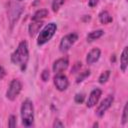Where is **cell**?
<instances>
[{
    "label": "cell",
    "mask_w": 128,
    "mask_h": 128,
    "mask_svg": "<svg viewBox=\"0 0 128 128\" xmlns=\"http://www.w3.org/2000/svg\"><path fill=\"white\" fill-rule=\"evenodd\" d=\"M64 2H65V0H53L52 1V10L54 12H57L60 9V7L64 4Z\"/></svg>",
    "instance_id": "ac0fdd59"
},
{
    "label": "cell",
    "mask_w": 128,
    "mask_h": 128,
    "mask_svg": "<svg viewBox=\"0 0 128 128\" xmlns=\"http://www.w3.org/2000/svg\"><path fill=\"white\" fill-rule=\"evenodd\" d=\"M78 40V34L73 32V33H69L67 35H65L61 41H60V44H59V49L61 52H66L68 51L71 46Z\"/></svg>",
    "instance_id": "5b68a950"
},
{
    "label": "cell",
    "mask_w": 128,
    "mask_h": 128,
    "mask_svg": "<svg viewBox=\"0 0 128 128\" xmlns=\"http://www.w3.org/2000/svg\"><path fill=\"white\" fill-rule=\"evenodd\" d=\"M16 116L15 115H10L9 119H8V127L10 128H14L16 127Z\"/></svg>",
    "instance_id": "7402d4cb"
},
{
    "label": "cell",
    "mask_w": 128,
    "mask_h": 128,
    "mask_svg": "<svg viewBox=\"0 0 128 128\" xmlns=\"http://www.w3.org/2000/svg\"><path fill=\"white\" fill-rule=\"evenodd\" d=\"M100 55H101V50L99 48L96 47V48L91 49L88 52L87 56H86V62H87V64L91 65V64L95 63L96 61H98V59L100 58Z\"/></svg>",
    "instance_id": "8fae6325"
},
{
    "label": "cell",
    "mask_w": 128,
    "mask_h": 128,
    "mask_svg": "<svg viewBox=\"0 0 128 128\" xmlns=\"http://www.w3.org/2000/svg\"><path fill=\"white\" fill-rule=\"evenodd\" d=\"M127 47H124L121 56H120V69L122 72H126L128 66V59H127Z\"/></svg>",
    "instance_id": "4fadbf2b"
},
{
    "label": "cell",
    "mask_w": 128,
    "mask_h": 128,
    "mask_svg": "<svg viewBox=\"0 0 128 128\" xmlns=\"http://www.w3.org/2000/svg\"><path fill=\"white\" fill-rule=\"evenodd\" d=\"M18 1H22V0H18Z\"/></svg>",
    "instance_id": "4316f807"
},
{
    "label": "cell",
    "mask_w": 128,
    "mask_h": 128,
    "mask_svg": "<svg viewBox=\"0 0 128 128\" xmlns=\"http://www.w3.org/2000/svg\"><path fill=\"white\" fill-rule=\"evenodd\" d=\"M68 65H69L68 57H62V58L57 59V60L53 63L52 70H53V72H54L55 74H57V73H62L63 71H65V70L68 68Z\"/></svg>",
    "instance_id": "9c48e42d"
},
{
    "label": "cell",
    "mask_w": 128,
    "mask_h": 128,
    "mask_svg": "<svg viewBox=\"0 0 128 128\" xmlns=\"http://www.w3.org/2000/svg\"><path fill=\"white\" fill-rule=\"evenodd\" d=\"M49 77H50L49 70L44 69V70L42 71V73H41V79H42L44 82H46V81H48V80H49Z\"/></svg>",
    "instance_id": "603a6c76"
},
{
    "label": "cell",
    "mask_w": 128,
    "mask_h": 128,
    "mask_svg": "<svg viewBox=\"0 0 128 128\" xmlns=\"http://www.w3.org/2000/svg\"><path fill=\"white\" fill-rule=\"evenodd\" d=\"M98 2H99V0H88V5H89V7L93 8L98 4Z\"/></svg>",
    "instance_id": "d4e9b609"
},
{
    "label": "cell",
    "mask_w": 128,
    "mask_h": 128,
    "mask_svg": "<svg viewBox=\"0 0 128 128\" xmlns=\"http://www.w3.org/2000/svg\"><path fill=\"white\" fill-rule=\"evenodd\" d=\"M28 60H29L28 44L25 40H23L18 44L16 50L11 54V62L15 65H18L20 69L24 71L27 67Z\"/></svg>",
    "instance_id": "6da1fadb"
},
{
    "label": "cell",
    "mask_w": 128,
    "mask_h": 128,
    "mask_svg": "<svg viewBox=\"0 0 128 128\" xmlns=\"http://www.w3.org/2000/svg\"><path fill=\"white\" fill-rule=\"evenodd\" d=\"M48 15V10L47 9H39L37 10L33 16H32V21H41Z\"/></svg>",
    "instance_id": "9a60e30c"
},
{
    "label": "cell",
    "mask_w": 128,
    "mask_h": 128,
    "mask_svg": "<svg viewBox=\"0 0 128 128\" xmlns=\"http://www.w3.org/2000/svg\"><path fill=\"white\" fill-rule=\"evenodd\" d=\"M101 94H102L101 89H99V88L93 89V90L90 92L89 96H88V99H87V102H86V106H87L88 108L94 107V106L98 103V101H99V99H100V97H101Z\"/></svg>",
    "instance_id": "30bf717a"
},
{
    "label": "cell",
    "mask_w": 128,
    "mask_h": 128,
    "mask_svg": "<svg viewBox=\"0 0 128 128\" xmlns=\"http://www.w3.org/2000/svg\"><path fill=\"white\" fill-rule=\"evenodd\" d=\"M8 9H9V20H10L11 25H13L15 21H17V19L19 18L22 12V6L16 3H10Z\"/></svg>",
    "instance_id": "ba28073f"
},
{
    "label": "cell",
    "mask_w": 128,
    "mask_h": 128,
    "mask_svg": "<svg viewBox=\"0 0 128 128\" xmlns=\"http://www.w3.org/2000/svg\"><path fill=\"white\" fill-rule=\"evenodd\" d=\"M53 83H54L56 89L59 90V91H64L69 86V81H68L67 76L64 75V74H62V73H57L54 76Z\"/></svg>",
    "instance_id": "8992f818"
},
{
    "label": "cell",
    "mask_w": 128,
    "mask_h": 128,
    "mask_svg": "<svg viewBox=\"0 0 128 128\" xmlns=\"http://www.w3.org/2000/svg\"><path fill=\"white\" fill-rule=\"evenodd\" d=\"M89 75H90V70H85L84 72H81V73L77 76V78H76V83L82 82V81H83L85 78H87Z\"/></svg>",
    "instance_id": "d6986e66"
},
{
    "label": "cell",
    "mask_w": 128,
    "mask_h": 128,
    "mask_svg": "<svg viewBox=\"0 0 128 128\" xmlns=\"http://www.w3.org/2000/svg\"><path fill=\"white\" fill-rule=\"evenodd\" d=\"M21 90H22V83L20 82V80L18 79L11 80L9 87L7 89V92H6L7 99H9L10 101H14L20 94Z\"/></svg>",
    "instance_id": "277c9868"
},
{
    "label": "cell",
    "mask_w": 128,
    "mask_h": 128,
    "mask_svg": "<svg viewBox=\"0 0 128 128\" xmlns=\"http://www.w3.org/2000/svg\"><path fill=\"white\" fill-rule=\"evenodd\" d=\"M42 20L41 21H32L30 24H29V27H28V32H29V35L31 37H33L35 34H37L40 30V28L42 27Z\"/></svg>",
    "instance_id": "7c38bea8"
},
{
    "label": "cell",
    "mask_w": 128,
    "mask_h": 128,
    "mask_svg": "<svg viewBox=\"0 0 128 128\" xmlns=\"http://www.w3.org/2000/svg\"><path fill=\"white\" fill-rule=\"evenodd\" d=\"M53 127H54V128H57V127H60V128H62V127H64V124L61 122V120H59V119H56V120L54 121V123H53Z\"/></svg>",
    "instance_id": "cb8c5ba5"
},
{
    "label": "cell",
    "mask_w": 128,
    "mask_h": 128,
    "mask_svg": "<svg viewBox=\"0 0 128 128\" xmlns=\"http://www.w3.org/2000/svg\"><path fill=\"white\" fill-rule=\"evenodd\" d=\"M109 76H110V71H109V70H106V71L102 72V73L100 74V76H99V79H98L99 83H100V84L106 83V82L108 81V79H109Z\"/></svg>",
    "instance_id": "e0dca14e"
},
{
    "label": "cell",
    "mask_w": 128,
    "mask_h": 128,
    "mask_svg": "<svg viewBox=\"0 0 128 128\" xmlns=\"http://www.w3.org/2000/svg\"><path fill=\"white\" fill-rule=\"evenodd\" d=\"M128 120V105L127 103L124 105L123 108V114H122V124H126Z\"/></svg>",
    "instance_id": "ffe728a7"
},
{
    "label": "cell",
    "mask_w": 128,
    "mask_h": 128,
    "mask_svg": "<svg viewBox=\"0 0 128 128\" xmlns=\"http://www.w3.org/2000/svg\"><path fill=\"white\" fill-rule=\"evenodd\" d=\"M56 30H57L56 23L51 22V23H48L47 25H45L39 33V36H38V39H37V44L40 45V46L46 44L54 36Z\"/></svg>",
    "instance_id": "3957f363"
},
{
    "label": "cell",
    "mask_w": 128,
    "mask_h": 128,
    "mask_svg": "<svg viewBox=\"0 0 128 128\" xmlns=\"http://www.w3.org/2000/svg\"><path fill=\"white\" fill-rule=\"evenodd\" d=\"M20 115L22 119V124L25 127H31L34 123V106L30 99L23 101L20 109Z\"/></svg>",
    "instance_id": "7a4b0ae2"
},
{
    "label": "cell",
    "mask_w": 128,
    "mask_h": 128,
    "mask_svg": "<svg viewBox=\"0 0 128 128\" xmlns=\"http://www.w3.org/2000/svg\"><path fill=\"white\" fill-rule=\"evenodd\" d=\"M98 18H99V21H100V23L101 24H109V23H111L112 21H113V18H112V16L109 14V12L108 11H106V10H103V11H101L100 13H99V15H98Z\"/></svg>",
    "instance_id": "5bb4252c"
},
{
    "label": "cell",
    "mask_w": 128,
    "mask_h": 128,
    "mask_svg": "<svg viewBox=\"0 0 128 128\" xmlns=\"http://www.w3.org/2000/svg\"><path fill=\"white\" fill-rule=\"evenodd\" d=\"M113 101H114V97H113L112 95H108V96H107L104 100H102L101 103L98 105V107H97V109H96V111H95L96 115H97L98 117H102V116L104 115V113L111 107Z\"/></svg>",
    "instance_id": "52a82bcc"
},
{
    "label": "cell",
    "mask_w": 128,
    "mask_h": 128,
    "mask_svg": "<svg viewBox=\"0 0 128 128\" xmlns=\"http://www.w3.org/2000/svg\"><path fill=\"white\" fill-rule=\"evenodd\" d=\"M84 100H85V95H84L83 93H77V94L75 95V97H74V101H75L76 103H79V104L83 103Z\"/></svg>",
    "instance_id": "44dd1931"
},
{
    "label": "cell",
    "mask_w": 128,
    "mask_h": 128,
    "mask_svg": "<svg viewBox=\"0 0 128 128\" xmlns=\"http://www.w3.org/2000/svg\"><path fill=\"white\" fill-rule=\"evenodd\" d=\"M103 34H104V31L101 30V29L91 31V32L87 35V41H88V42H92V41H94V40H96V39H99Z\"/></svg>",
    "instance_id": "2e32d148"
},
{
    "label": "cell",
    "mask_w": 128,
    "mask_h": 128,
    "mask_svg": "<svg viewBox=\"0 0 128 128\" xmlns=\"http://www.w3.org/2000/svg\"><path fill=\"white\" fill-rule=\"evenodd\" d=\"M5 74H6V71H5V69H4L2 66H0V80H2V79L4 78Z\"/></svg>",
    "instance_id": "484cf974"
}]
</instances>
